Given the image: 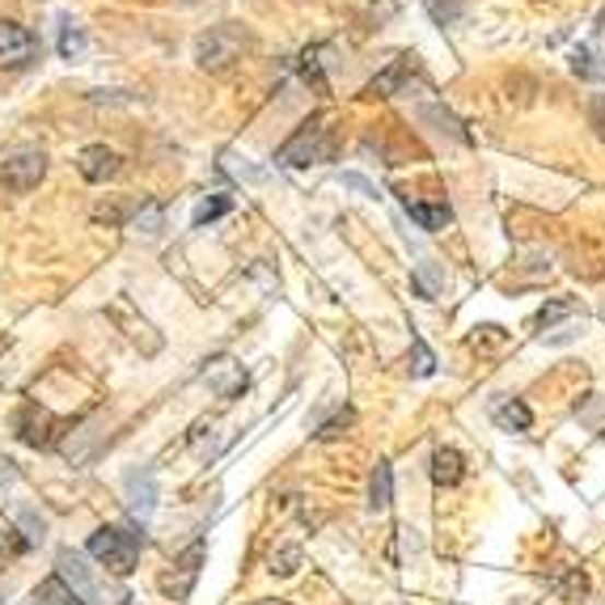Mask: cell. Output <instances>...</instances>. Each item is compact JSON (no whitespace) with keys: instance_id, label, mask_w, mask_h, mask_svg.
Listing matches in <instances>:
<instances>
[{"instance_id":"obj_20","label":"cell","mask_w":605,"mask_h":605,"mask_svg":"<svg viewBox=\"0 0 605 605\" xmlns=\"http://www.w3.org/2000/svg\"><path fill=\"white\" fill-rule=\"evenodd\" d=\"M322 51L318 47H310V51H301V77L314 85V94H330V85H326V77H322Z\"/></svg>"},{"instance_id":"obj_4","label":"cell","mask_w":605,"mask_h":605,"mask_svg":"<svg viewBox=\"0 0 605 605\" xmlns=\"http://www.w3.org/2000/svg\"><path fill=\"white\" fill-rule=\"evenodd\" d=\"M43 174H47V153L43 149H18L13 158L0 165V183H4V191L13 195L34 191L43 183Z\"/></svg>"},{"instance_id":"obj_13","label":"cell","mask_w":605,"mask_h":605,"mask_svg":"<svg viewBox=\"0 0 605 605\" xmlns=\"http://www.w3.org/2000/svg\"><path fill=\"white\" fill-rule=\"evenodd\" d=\"M389 504H394V470H389V462H377L373 482H369V509L385 512Z\"/></svg>"},{"instance_id":"obj_8","label":"cell","mask_w":605,"mask_h":605,"mask_svg":"<svg viewBox=\"0 0 605 605\" xmlns=\"http://www.w3.org/2000/svg\"><path fill=\"white\" fill-rule=\"evenodd\" d=\"M60 580H65L68 589H72V597L77 602H97V584H94V575L85 572V563L77 559V555H60Z\"/></svg>"},{"instance_id":"obj_15","label":"cell","mask_w":605,"mask_h":605,"mask_svg":"<svg viewBox=\"0 0 605 605\" xmlns=\"http://www.w3.org/2000/svg\"><path fill=\"white\" fill-rule=\"evenodd\" d=\"M496 423H500L504 432H530V428H534V411H530L521 398H509V403L496 407Z\"/></svg>"},{"instance_id":"obj_6","label":"cell","mask_w":605,"mask_h":605,"mask_svg":"<svg viewBox=\"0 0 605 605\" xmlns=\"http://www.w3.org/2000/svg\"><path fill=\"white\" fill-rule=\"evenodd\" d=\"M77 170H81L85 183H110V178L124 170V158H119L115 149H106V144H85V149L77 153Z\"/></svg>"},{"instance_id":"obj_24","label":"cell","mask_w":605,"mask_h":605,"mask_svg":"<svg viewBox=\"0 0 605 605\" xmlns=\"http://www.w3.org/2000/svg\"><path fill=\"white\" fill-rule=\"evenodd\" d=\"M602 318H605V310H602Z\"/></svg>"},{"instance_id":"obj_14","label":"cell","mask_w":605,"mask_h":605,"mask_svg":"<svg viewBox=\"0 0 605 605\" xmlns=\"http://www.w3.org/2000/svg\"><path fill=\"white\" fill-rule=\"evenodd\" d=\"M153 496H158V491H153V478L149 475H131L128 478V509L136 512L140 521H149V516H153Z\"/></svg>"},{"instance_id":"obj_9","label":"cell","mask_w":605,"mask_h":605,"mask_svg":"<svg viewBox=\"0 0 605 605\" xmlns=\"http://www.w3.org/2000/svg\"><path fill=\"white\" fill-rule=\"evenodd\" d=\"M199 563H203V542H191L187 546V555L178 559V584H170L165 593H170V602H183L187 593L195 589V580H199Z\"/></svg>"},{"instance_id":"obj_21","label":"cell","mask_w":605,"mask_h":605,"mask_svg":"<svg viewBox=\"0 0 605 605\" xmlns=\"http://www.w3.org/2000/svg\"><path fill=\"white\" fill-rule=\"evenodd\" d=\"M60 56H65V60H81V56H85V31H81V26L65 22V31H60Z\"/></svg>"},{"instance_id":"obj_10","label":"cell","mask_w":605,"mask_h":605,"mask_svg":"<svg viewBox=\"0 0 605 605\" xmlns=\"http://www.w3.org/2000/svg\"><path fill=\"white\" fill-rule=\"evenodd\" d=\"M411 56H398V60H389V68H385L382 77H373V81H369V90H364V94L369 97H394L398 94V90H403V81H407V77H411Z\"/></svg>"},{"instance_id":"obj_5","label":"cell","mask_w":605,"mask_h":605,"mask_svg":"<svg viewBox=\"0 0 605 605\" xmlns=\"http://www.w3.org/2000/svg\"><path fill=\"white\" fill-rule=\"evenodd\" d=\"M38 56V38L18 22H0V65L26 68Z\"/></svg>"},{"instance_id":"obj_23","label":"cell","mask_w":605,"mask_h":605,"mask_svg":"<svg viewBox=\"0 0 605 605\" xmlns=\"http://www.w3.org/2000/svg\"><path fill=\"white\" fill-rule=\"evenodd\" d=\"M140 224H144V233H149V237H158L161 233V212L158 208H144V221H136V229H140Z\"/></svg>"},{"instance_id":"obj_18","label":"cell","mask_w":605,"mask_h":605,"mask_svg":"<svg viewBox=\"0 0 605 605\" xmlns=\"http://www.w3.org/2000/svg\"><path fill=\"white\" fill-rule=\"evenodd\" d=\"M575 310H580V301H575V296H559V301H550V305H542L538 310V318H534V326H546V330H550V326H555V322H563V318H572Z\"/></svg>"},{"instance_id":"obj_16","label":"cell","mask_w":605,"mask_h":605,"mask_svg":"<svg viewBox=\"0 0 605 605\" xmlns=\"http://www.w3.org/2000/svg\"><path fill=\"white\" fill-rule=\"evenodd\" d=\"M411 280H415V288H419L423 301H437V296L445 292V271H441L437 263H415Z\"/></svg>"},{"instance_id":"obj_12","label":"cell","mask_w":605,"mask_h":605,"mask_svg":"<svg viewBox=\"0 0 605 605\" xmlns=\"http://www.w3.org/2000/svg\"><path fill=\"white\" fill-rule=\"evenodd\" d=\"M407 217H411L423 233H441V229H449V221H453V212H449L445 203H411V199H407Z\"/></svg>"},{"instance_id":"obj_2","label":"cell","mask_w":605,"mask_h":605,"mask_svg":"<svg viewBox=\"0 0 605 605\" xmlns=\"http://www.w3.org/2000/svg\"><path fill=\"white\" fill-rule=\"evenodd\" d=\"M335 153V140H330V115H314L310 124H301V128L292 131V140H288L284 149H280V165L288 170H301V165H322V161H330Z\"/></svg>"},{"instance_id":"obj_22","label":"cell","mask_w":605,"mask_h":605,"mask_svg":"<svg viewBox=\"0 0 605 605\" xmlns=\"http://www.w3.org/2000/svg\"><path fill=\"white\" fill-rule=\"evenodd\" d=\"M411 351H415V364H411L415 377H432V373H437V356L428 351V344H423L419 335L411 339Z\"/></svg>"},{"instance_id":"obj_1","label":"cell","mask_w":605,"mask_h":605,"mask_svg":"<svg viewBox=\"0 0 605 605\" xmlns=\"http://www.w3.org/2000/svg\"><path fill=\"white\" fill-rule=\"evenodd\" d=\"M140 534L136 530H124V525H102L97 534H90L85 542V550H90V559H97L106 572L115 575H128L136 568V559H140Z\"/></svg>"},{"instance_id":"obj_19","label":"cell","mask_w":605,"mask_h":605,"mask_svg":"<svg viewBox=\"0 0 605 605\" xmlns=\"http://www.w3.org/2000/svg\"><path fill=\"white\" fill-rule=\"evenodd\" d=\"M555 593H559L563 602H580V597H589V575L580 572V568H568V575L555 580Z\"/></svg>"},{"instance_id":"obj_3","label":"cell","mask_w":605,"mask_h":605,"mask_svg":"<svg viewBox=\"0 0 605 605\" xmlns=\"http://www.w3.org/2000/svg\"><path fill=\"white\" fill-rule=\"evenodd\" d=\"M242 51H246V38H242L237 26H229V22H224V26H212V31L195 43V60H199V68H212V72H221V68H229L233 60H242Z\"/></svg>"},{"instance_id":"obj_17","label":"cell","mask_w":605,"mask_h":605,"mask_svg":"<svg viewBox=\"0 0 605 605\" xmlns=\"http://www.w3.org/2000/svg\"><path fill=\"white\" fill-rule=\"evenodd\" d=\"M229 208H233V199H229V195H208V199H199V208L191 212V229H203V224L221 221Z\"/></svg>"},{"instance_id":"obj_11","label":"cell","mask_w":605,"mask_h":605,"mask_svg":"<svg viewBox=\"0 0 605 605\" xmlns=\"http://www.w3.org/2000/svg\"><path fill=\"white\" fill-rule=\"evenodd\" d=\"M462 475H466V462H462L457 449L445 445V449L432 453V482H437V487H457Z\"/></svg>"},{"instance_id":"obj_7","label":"cell","mask_w":605,"mask_h":605,"mask_svg":"<svg viewBox=\"0 0 605 605\" xmlns=\"http://www.w3.org/2000/svg\"><path fill=\"white\" fill-rule=\"evenodd\" d=\"M203 382L212 385L221 398H237L242 389H246V369L237 364V360H229V356H217V360H208V369H203Z\"/></svg>"}]
</instances>
